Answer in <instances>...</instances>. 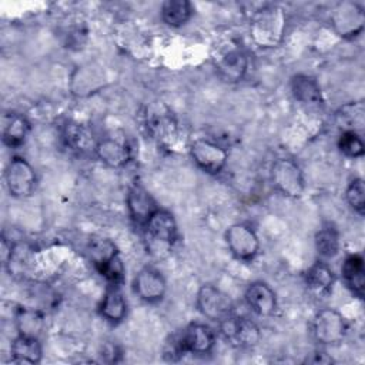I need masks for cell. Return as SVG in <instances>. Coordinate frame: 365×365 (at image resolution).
Wrapping results in <instances>:
<instances>
[{"label":"cell","mask_w":365,"mask_h":365,"mask_svg":"<svg viewBox=\"0 0 365 365\" xmlns=\"http://www.w3.org/2000/svg\"><path fill=\"white\" fill-rule=\"evenodd\" d=\"M14 322L19 335L38 338L44 329V315L41 311L27 307H19L14 311Z\"/></svg>","instance_id":"obj_25"},{"label":"cell","mask_w":365,"mask_h":365,"mask_svg":"<svg viewBox=\"0 0 365 365\" xmlns=\"http://www.w3.org/2000/svg\"><path fill=\"white\" fill-rule=\"evenodd\" d=\"M214 344V331L205 324L192 322L187 325L181 331V334L171 341V346L165 349L164 356H168V359L174 361L187 352L197 355L208 354L211 352Z\"/></svg>","instance_id":"obj_2"},{"label":"cell","mask_w":365,"mask_h":365,"mask_svg":"<svg viewBox=\"0 0 365 365\" xmlns=\"http://www.w3.org/2000/svg\"><path fill=\"white\" fill-rule=\"evenodd\" d=\"M271 182L277 191L288 198H299L305 190L301 167L288 157H281L271 167Z\"/></svg>","instance_id":"obj_3"},{"label":"cell","mask_w":365,"mask_h":365,"mask_svg":"<svg viewBox=\"0 0 365 365\" xmlns=\"http://www.w3.org/2000/svg\"><path fill=\"white\" fill-rule=\"evenodd\" d=\"M30 133V123L23 114L9 113L3 117V143L9 147H20Z\"/></svg>","instance_id":"obj_21"},{"label":"cell","mask_w":365,"mask_h":365,"mask_svg":"<svg viewBox=\"0 0 365 365\" xmlns=\"http://www.w3.org/2000/svg\"><path fill=\"white\" fill-rule=\"evenodd\" d=\"M225 242L231 254L240 261H252L259 251L257 232L247 224L237 222L227 228Z\"/></svg>","instance_id":"obj_9"},{"label":"cell","mask_w":365,"mask_h":365,"mask_svg":"<svg viewBox=\"0 0 365 365\" xmlns=\"http://www.w3.org/2000/svg\"><path fill=\"white\" fill-rule=\"evenodd\" d=\"M336 124L342 131L359 133L365 125V106L362 101H349L341 106L335 113Z\"/></svg>","instance_id":"obj_24"},{"label":"cell","mask_w":365,"mask_h":365,"mask_svg":"<svg viewBox=\"0 0 365 365\" xmlns=\"http://www.w3.org/2000/svg\"><path fill=\"white\" fill-rule=\"evenodd\" d=\"M331 26L344 38H354L365 26L364 7L356 1H341L331 11Z\"/></svg>","instance_id":"obj_6"},{"label":"cell","mask_w":365,"mask_h":365,"mask_svg":"<svg viewBox=\"0 0 365 365\" xmlns=\"http://www.w3.org/2000/svg\"><path fill=\"white\" fill-rule=\"evenodd\" d=\"M145 230L154 242L171 245L177 238V222L174 215L163 208H158L147 221Z\"/></svg>","instance_id":"obj_16"},{"label":"cell","mask_w":365,"mask_h":365,"mask_svg":"<svg viewBox=\"0 0 365 365\" xmlns=\"http://www.w3.org/2000/svg\"><path fill=\"white\" fill-rule=\"evenodd\" d=\"M161 19L170 27L184 26L192 16V6L187 0H167L161 4Z\"/></svg>","instance_id":"obj_26"},{"label":"cell","mask_w":365,"mask_h":365,"mask_svg":"<svg viewBox=\"0 0 365 365\" xmlns=\"http://www.w3.org/2000/svg\"><path fill=\"white\" fill-rule=\"evenodd\" d=\"M11 257H13V245H11V242H7L6 238H3L1 240V259H3V264L7 265L11 261Z\"/></svg>","instance_id":"obj_31"},{"label":"cell","mask_w":365,"mask_h":365,"mask_svg":"<svg viewBox=\"0 0 365 365\" xmlns=\"http://www.w3.org/2000/svg\"><path fill=\"white\" fill-rule=\"evenodd\" d=\"M63 138L70 150L80 154L96 153V147L98 143L93 131L87 125L77 121H67L64 124Z\"/></svg>","instance_id":"obj_15"},{"label":"cell","mask_w":365,"mask_h":365,"mask_svg":"<svg viewBox=\"0 0 365 365\" xmlns=\"http://www.w3.org/2000/svg\"><path fill=\"white\" fill-rule=\"evenodd\" d=\"M96 268L100 272V275H103L108 281L110 285H121L123 284L125 268H124L123 259L118 252L113 254L103 262L97 264Z\"/></svg>","instance_id":"obj_28"},{"label":"cell","mask_w":365,"mask_h":365,"mask_svg":"<svg viewBox=\"0 0 365 365\" xmlns=\"http://www.w3.org/2000/svg\"><path fill=\"white\" fill-rule=\"evenodd\" d=\"M339 151L349 158H359L365 153L364 141L359 133L355 131H342L338 138Z\"/></svg>","instance_id":"obj_29"},{"label":"cell","mask_w":365,"mask_h":365,"mask_svg":"<svg viewBox=\"0 0 365 365\" xmlns=\"http://www.w3.org/2000/svg\"><path fill=\"white\" fill-rule=\"evenodd\" d=\"M197 308L205 318L221 322L234 314V301L215 285L204 284L197 292Z\"/></svg>","instance_id":"obj_5"},{"label":"cell","mask_w":365,"mask_h":365,"mask_svg":"<svg viewBox=\"0 0 365 365\" xmlns=\"http://www.w3.org/2000/svg\"><path fill=\"white\" fill-rule=\"evenodd\" d=\"M94 154L103 164H106L110 168L124 167L131 157L128 145L124 141H120L113 137L98 140Z\"/></svg>","instance_id":"obj_17"},{"label":"cell","mask_w":365,"mask_h":365,"mask_svg":"<svg viewBox=\"0 0 365 365\" xmlns=\"http://www.w3.org/2000/svg\"><path fill=\"white\" fill-rule=\"evenodd\" d=\"M215 68L220 78L225 83H238L248 70L247 53L235 46L222 50L215 58Z\"/></svg>","instance_id":"obj_11"},{"label":"cell","mask_w":365,"mask_h":365,"mask_svg":"<svg viewBox=\"0 0 365 365\" xmlns=\"http://www.w3.org/2000/svg\"><path fill=\"white\" fill-rule=\"evenodd\" d=\"M133 289L140 299L153 304L164 298L167 282L158 269L153 267H144L135 274Z\"/></svg>","instance_id":"obj_12"},{"label":"cell","mask_w":365,"mask_h":365,"mask_svg":"<svg viewBox=\"0 0 365 365\" xmlns=\"http://www.w3.org/2000/svg\"><path fill=\"white\" fill-rule=\"evenodd\" d=\"M345 198L349 207L358 214H364L365 211V187L362 178H354L345 191Z\"/></svg>","instance_id":"obj_30"},{"label":"cell","mask_w":365,"mask_h":365,"mask_svg":"<svg viewBox=\"0 0 365 365\" xmlns=\"http://www.w3.org/2000/svg\"><path fill=\"white\" fill-rule=\"evenodd\" d=\"M339 234L331 224L324 225L315 234V248L322 259H331L339 252Z\"/></svg>","instance_id":"obj_27"},{"label":"cell","mask_w":365,"mask_h":365,"mask_svg":"<svg viewBox=\"0 0 365 365\" xmlns=\"http://www.w3.org/2000/svg\"><path fill=\"white\" fill-rule=\"evenodd\" d=\"M341 272H342L344 282L351 289V292L362 298L364 288H365L364 258L358 254L348 255L341 267Z\"/></svg>","instance_id":"obj_22"},{"label":"cell","mask_w":365,"mask_h":365,"mask_svg":"<svg viewBox=\"0 0 365 365\" xmlns=\"http://www.w3.org/2000/svg\"><path fill=\"white\" fill-rule=\"evenodd\" d=\"M291 93L302 104H321L322 93L318 81L308 74H295L291 78Z\"/></svg>","instance_id":"obj_23"},{"label":"cell","mask_w":365,"mask_h":365,"mask_svg":"<svg viewBox=\"0 0 365 365\" xmlns=\"http://www.w3.org/2000/svg\"><path fill=\"white\" fill-rule=\"evenodd\" d=\"M218 324L221 335L234 346L251 348L257 345L261 338L258 325L247 317H238L232 314Z\"/></svg>","instance_id":"obj_8"},{"label":"cell","mask_w":365,"mask_h":365,"mask_svg":"<svg viewBox=\"0 0 365 365\" xmlns=\"http://www.w3.org/2000/svg\"><path fill=\"white\" fill-rule=\"evenodd\" d=\"M100 315L110 324L121 322L127 315V302L120 285H110L100 302Z\"/></svg>","instance_id":"obj_19"},{"label":"cell","mask_w":365,"mask_h":365,"mask_svg":"<svg viewBox=\"0 0 365 365\" xmlns=\"http://www.w3.org/2000/svg\"><path fill=\"white\" fill-rule=\"evenodd\" d=\"M335 282V274L324 261L314 262L305 272V284L315 297H325L331 292Z\"/></svg>","instance_id":"obj_18"},{"label":"cell","mask_w":365,"mask_h":365,"mask_svg":"<svg viewBox=\"0 0 365 365\" xmlns=\"http://www.w3.org/2000/svg\"><path fill=\"white\" fill-rule=\"evenodd\" d=\"M11 361L16 364H38L43 356V348L38 338L17 335L10 348Z\"/></svg>","instance_id":"obj_20"},{"label":"cell","mask_w":365,"mask_h":365,"mask_svg":"<svg viewBox=\"0 0 365 365\" xmlns=\"http://www.w3.org/2000/svg\"><path fill=\"white\" fill-rule=\"evenodd\" d=\"M190 155L192 161L208 174L221 173L228 161L227 150L205 138H197L191 143Z\"/></svg>","instance_id":"obj_10"},{"label":"cell","mask_w":365,"mask_h":365,"mask_svg":"<svg viewBox=\"0 0 365 365\" xmlns=\"http://www.w3.org/2000/svg\"><path fill=\"white\" fill-rule=\"evenodd\" d=\"M346 331V319L334 308H322L312 318V335L322 345L339 344Z\"/></svg>","instance_id":"obj_4"},{"label":"cell","mask_w":365,"mask_h":365,"mask_svg":"<svg viewBox=\"0 0 365 365\" xmlns=\"http://www.w3.org/2000/svg\"><path fill=\"white\" fill-rule=\"evenodd\" d=\"M248 308L258 317H269L277 309V295L264 281L251 282L244 294Z\"/></svg>","instance_id":"obj_13"},{"label":"cell","mask_w":365,"mask_h":365,"mask_svg":"<svg viewBox=\"0 0 365 365\" xmlns=\"http://www.w3.org/2000/svg\"><path fill=\"white\" fill-rule=\"evenodd\" d=\"M127 207L130 217L138 225L145 227L150 217L158 210L153 195L141 185H133L127 194Z\"/></svg>","instance_id":"obj_14"},{"label":"cell","mask_w":365,"mask_h":365,"mask_svg":"<svg viewBox=\"0 0 365 365\" xmlns=\"http://www.w3.org/2000/svg\"><path fill=\"white\" fill-rule=\"evenodd\" d=\"M287 31V14L277 4L265 6L257 10L250 23V36L261 48H274L279 46Z\"/></svg>","instance_id":"obj_1"},{"label":"cell","mask_w":365,"mask_h":365,"mask_svg":"<svg viewBox=\"0 0 365 365\" xmlns=\"http://www.w3.org/2000/svg\"><path fill=\"white\" fill-rule=\"evenodd\" d=\"M4 182L10 195L26 198L36 188V171L23 157H13L4 170Z\"/></svg>","instance_id":"obj_7"}]
</instances>
